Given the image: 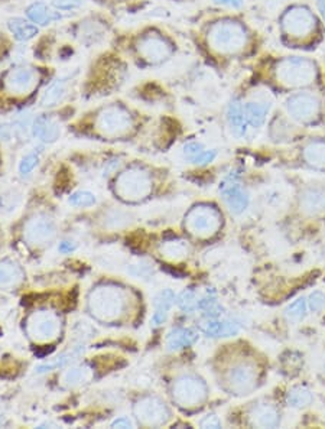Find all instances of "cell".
I'll return each instance as SVG.
<instances>
[{
    "label": "cell",
    "instance_id": "25",
    "mask_svg": "<svg viewBox=\"0 0 325 429\" xmlns=\"http://www.w3.org/2000/svg\"><path fill=\"white\" fill-rule=\"evenodd\" d=\"M23 279L21 266L12 260L0 262V289H10Z\"/></svg>",
    "mask_w": 325,
    "mask_h": 429
},
{
    "label": "cell",
    "instance_id": "43",
    "mask_svg": "<svg viewBox=\"0 0 325 429\" xmlns=\"http://www.w3.org/2000/svg\"><path fill=\"white\" fill-rule=\"evenodd\" d=\"M204 151V146L198 142H191V143H187L184 146V155L187 156L188 160L194 159L197 155H200L201 152Z\"/></svg>",
    "mask_w": 325,
    "mask_h": 429
},
{
    "label": "cell",
    "instance_id": "27",
    "mask_svg": "<svg viewBox=\"0 0 325 429\" xmlns=\"http://www.w3.org/2000/svg\"><path fill=\"white\" fill-rule=\"evenodd\" d=\"M26 14H28V18L31 19L34 23L41 25V26L51 25L52 22H55L61 18L60 14L54 12L52 9H50L45 3H42V2L32 3L26 9Z\"/></svg>",
    "mask_w": 325,
    "mask_h": 429
},
{
    "label": "cell",
    "instance_id": "41",
    "mask_svg": "<svg viewBox=\"0 0 325 429\" xmlns=\"http://www.w3.org/2000/svg\"><path fill=\"white\" fill-rule=\"evenodd\" d=\"M52 3L60 10H76L83 6V0H54Z\"/></svg>",
    "mask_w": 325,
    "mask_h": 429
},
{
    "label": "cell",
    "instance_id": "2",
    "mask_svg": "<svg viewBox=\"0 0 325 429\" xmlns=\"http://www.w3.org/2000/svg\"><path fill=\"white\" fill-rule=\"evenodd\" d=\"M202 36L207 51L224 61L256 56L262 47L258 31L244 19L231 14L207 22Z\"/></svg>",
    "mask_w": 325,
    "mask_h": 429
},
{
    "label": "cell",
    "instance_id": "12",
    "mask_svg": "<svg viewBox=\"0 0 325 429\" xmlns=\"http://www.w3.org/2000/svg\"><path fill=\"white\" fill-rule=\"evenodd\" d=\"M125 301L120 291L116 288H98L93 292L90 300V308L93 314L100 320H110L122 314Z\"/></svg>",
    "mask_w": 325,
    "mask_h": 429
},
{
    "label": "cell",
    "instance_id": "42",
    "mask_svg": "<svg viewBox=\"0 0 325 429\" xmlns=\"http://www.w3.org/2000/svg\"><path fill=\"white\" fill-rule=\"evenodd\" d=\"M213 3L231 10H242L246 6V0H213Z\"/></svg>",
    "mask_w": 325,
    "mask_h": 429
},
{
    "label": "cell",
    "instance_id": "37",
    "mask_svg": "<svg viewBox=\"0 0 325 429\" xmlns=\"http://www.w3.org/2000/svg\"><path fill=\"white\" fill-rule=\"evenodd\" d=\"M96 202V196L88 191H77L70 197V204L74 207H92Z\"/></svg>",
    "mask_w": 325,
    "mask_h": 429
},
{
    "label": "cell",
    "instance_id": "30",
    "mask_svg": "<svg viewBox=\"0 0 325 429\" xmlns=\"http://www.w3.org/2000/svg\"><path fill=\"white\" fill-rule=\"evenodd\" d=\"M313 392L306 386H295L286 395V404L293 409H302L313 404Z\"/></svg>",
    "mask_w": 325,
    "mask_h": 429
},
{
    "label": "cell",
    "instance_id": "13",
    "mask_svg": "<svg viewBox=\"0 0 325 429\" xmlns=\"http://www.w3.org/2000/svg\"><path fill=\"white\" fill-rule=\"evenodd\" d=\"M39 81V74L32 67H17L9 70L3 79L5 92L12 96H26L31 94Z\"/></svg>",
    "mask_w": 325,
    "mask_h": 429
},
{
    "label": "cell",
    "instance_id": "15",
    "mask_svg": "<svg viewBox=\"0 0 325 429\" xmlns=\"http://www.w3.org/2000/svg\"><path fill=\"white\" fill-rule=\"evenodd\" d=\"M300 159L311 169L325 171V138L315 136L304 140L300 146Z\"/></svg>",
    "mask_w": 325,
    "mask_h": 429
},
{
    "label": "cell",
    "instance_id": "33",
    "mask_svg": "<svg viewBox=\"0 0 325 429\" xmlns=\"http://www.w3.org/2000/svg\"><path fill=\"white\" fill-rule=\"evenodd\" d=\"M308 311V301L305 298H298L297 301H293L288 308L285 309V317L289 322L298 324L306 317Z\"/></svg>",
    "mask_w": 325,
    "mask_h": 429
},
{
    "label": "cell",
    "instance_id": "24",
    "mask_svg": "<svg viewBox=\"0 0 325 429\" xmlns=\"http://www.w3.org/2000/svg\"><path fill=\"white\" fill-rule=\"evenodd\" d=\"M70 90V79L63 77L55 80L41 97V105L43 107H54L65 98Z\"/></svg>",
    "mask_w": 325,
    "mask_h": 429
},
{
    "label": "cell",
    "instance_id": "7",
    "mask_svg": "<svg viewBox=\"0 0 325 429\" xmlns=\"http://www.w3.org/2000/svg\"><path fill=\"white\" fill-rule=\"evenodd\" d=\"M138 54L149 65H160L169 61L175 55V43L164 34L151 31L140 36L136 43Z\"/></svg>",
    "mask_w": 325,
    "mask_h": 429
},
{
    "label": "cell",
    "instance_id": "8",
    "mask_svg": "<svg viewBox=\"0 0 325 429\" xmlns=\"http://www.w3.org/2000/svg\"><path fill=\"white\" fill-rule=\"evenodd\" d=\"M133 127L130 113L119 105H110L101 109L96 119V129L106 138H120L127 135Z\"/></svg>",
    "mask_w": 325,
    "mask_h": 429
},
{
    "label": "cell",
    "instance_id": "16",
    "mask_svg": "<svg viewBox=\"0 0 325 429\" xmlns=\"http://www.w3.org/2000/svg\"><path fill=\"white\" fill-rule=\"evenodd\" d=\"M221 197H223L229 210L234 214L243 213L249 205V196L243 189V187L239 184V181L234 176H229V178L221 184L220 187Z\"/></svg>",
    "mask_w": 325,
    "mask_h": 429
},
{
    "label": "cell",
    "instance_id": "20",
    "mask_svg": "<svg viewBox=\"0 0 325 429\" xmlns=\"http://www.w3.org/2000/svg\"><path fill=\"white\" fill-rule=\"evenodd\" d=\"M249 419L256 428H276L280 423V412L269 402H259L250 409Z\"/></svg>",
    "mask_w": 325,
    "mask_h": 429
},
{
    "label": "cell",
    "instance_id": "36",
    "mask_svg": "<svg viewBox=\"0 0 325 429\" xmlns=\"http://www.w3.org/2000/svg\"><path fill=\"white\" fill-rule=\"evenodd\" d=\"M164 251L168 258L182 259L188 253V247L182 240H172L167 242V244L164 246Z\"/></svg>",
    "mask_w": 325,
    "mask_h": 429
},
{
    "label": "cell",
    "instance_id": "1",
    "mask_svg": "<svg viewBox=\"0 0 325 429\" xmlns=\"http://www.w3.org/2000/svg\"><path fill=\"white\" fill-rule=\"evenodd\" d=\"M252 81L273 96H288L302 90L325 93L322 64L315 58L300 52L284 55L269 52L258 56Z\"/></svg>",
    "mask_w": 325,
    "mask_h": 429
},
{
    "label": "cell",
    "instance_id": "38",
    "mask_svg": "<svg viewBox=\"0 0 325 429\" xmlns=\"http://www.w3.org/2000/svg\"><path fill=\"white\" fill-rule=\"evenodd\" d=\"M306 301L308 309L313 311V313H321V311L325 309V293L321 291H314Z\"/></svg>",
    "mask_w": 325,
    "mask_h": 429
},
{
    "label": "cell",
    "instance_id": "29",
    "mask_svg": "<svg viewBox=\"0 0 325 429\" xmlns=\"http://www.w3.org/2000/svg\"><path fill=\"white\" fill-rule=\"evenodd\" d=\"M8 26H9V31L12 32V35L17 38L18 41L21 42H26V41H31L34 39L39 29L36 28V25H32L26 22L25 19L22 18H13L8 22Z\"/></svg>",
    "mask_w": 325,
    "mask_h": 429
},
{
    "label": "cell",
    "instance_id": "31",
    "mask_svg": "<svg viewBox=\"0 0 325 429\" xmlns=\"http://www.w3.org/2000/svg\"><path fill=\"white\" fill-rule=\"evenodd\" d=\"M198 309L202 311V315L207 320L218 318L221 314V311H223V308H221V305L217 301L214 291H209L202 298L198 300Z\"/></svg>",
    "mask_w": 325,
    "mask_h": 429
},
{
    "label": "cell",
    "instance_id": "21",
    "mask_svg": "<svg viewBox=\"0 0 325 429\" xmlns=\"http://www.w3.org/2000/svg\"><path fill=\"white\" fill-rule=\"evenodd\" d=\"M227 123L230 126V130L234 136L238 138H246L249 132V125L246 122V117L243 113V101L240 97H234L227 106Z\"/></svg>",
    "mask_w": 325,
    "mask_h": 429
},
{
    "label": "cell",
    "instance_id": "9",
    "mask_svg": "<svg viewBox=\"0 0 325 429\" xmlns=\"http://www.w3.org/2000/svg\"><path fill=\"white\" fill-rule=\"evenodd\" d=\"M152 181L147 172L140 168H132L123 172L116 181V192L123 200L138 201L151 192Z\"/></svg>",
    "mask_w": 325,
    "mask_h": 429
},
{
    "label": "cell",
    "instance_id": "28",
    "mask_svg": "<svg viewBox=\"0 0 325 429\" xmlns=\"http://www.w3.org/2000/svg\"><path fill=\"white\" fill-rule=\"evenodd\" d=\"M174 304H175V293L171 289L162 291L158 295L156 300H155V314L152 317L154 325H156L158 327V325L165 322L169 309L172 308Z\"/></svg>",
    "mask_w": 325,
    "mask_h": 429
},
{
    "label": "cell",
    "instance_id": "3",
    "mask_svg": "<svg viewBox=\"0 0 325 429\" xmlns=\"http://www.w3.org/2000/svg\"><path fill=\"white\" fill-rule=\"evenodd\" d=\"M280 45L293 52H313L325 39V23L306 2H292L277 14Z\"/></svg>",
    "mask_w": 325,
    "mask_h": 429
},
{
    "label": "cell",
    "instance_id": "23",
    "mask_svg": "<svg viewBox=\"0 0 325 429\" xmlns=\"http://www.w3.org/2000/svg\"><path fill=\"white\" fill-rule=\"evenodd\" d=\"M200 330L207 337H233L240 331V324L233 320L218 321L216 318H209L200 325Z\"/></svg>",
    "mask_w": 325,
    "mask_h": 429
},
{
    "label": "cell",
    "instance_id": "48",
    "mask_svg": "<svg viewBox=\"0 0 325 429\" xmlns=\"http://www.w3.org/2000/svg\"><path fill=\"white\" fill-rule=\"evenodd\" d=\"M74 249H76V246L71 244L70 242H63L60 244V251H63V253H68V251H72Z\"/></svg>",
    "mask_w": 325,
    "mask_h": 429
},
{
    "label": "cell",
    "instance_id": "5",
    "mask_svg": "<svg viewBox=\"0 0 325 429\" xmlns=\"http://www.w3.org/2000/svg\"><path fill=\"white\" fill-rule=\"evenodd\" d=\"M262 370L256 360L243 359L235 362L227 372V386L233 395L246 396L259 386Z\"/></svg>",
    "mask_w": 325,
    "mask_h": 429
},
{
    "label": "cell",
    "instance_id": "32",
    "mask_svg": "<svg viewBox=\"0 0 325 429\" xmlns=\"http://www.w3.org/2000/svg\"><path fill=\"white\" fill-rule=\"evenodd\" d=\"M92 373L85 366H80V367H74L64 375L63 381L67 388H76L80 386V384L88 381L90 379Z\"/></svg>",
    "mask_w": 325,
    "mask_h": 429
},
{
    "label": "cell",
    "instance_id": "46",
    "mask_svg": "<svg viewBox=\"0 0 325 429\" xmlns=\"http://www.w3.org/2000/svg\"><path fill=\"white\" fill-rule=\"evenodd\" d=\"M112 426H113V428H132L133 423H132L127 418H120V419L114 421Z\"/></svg>",
    "mask_w": 325,
    "mask_h": 429
},
{
    "label": "cell",
    "instance_id": "35",
    "mask_svg": "<svg viewBox=\"0 0 325 429\" xmlns=\"http://www.w3.org/2000/svg\"><path fill=\"white\" fill-rule=\"evenodd\" d=\"M178 306L187 314L194 313L196 309H198V298L197 293L191 289L184 291L178 297Z\"/></svg>",
    "mask_w": 325,
    "mask_h": 429
},
{
    "label": "cell",
    "instance_id": "6",
    "mask_svg": "<svg viewBox=\"0 0 325 429\" xmlns=\"http://www.w3.org/2000/svg\"><path fill=\"white\" fill-rule=\"evenodd\" d=\"M223 217L213 205L200 204L185 216V227L198 239H209L220 230Z\"/></svg>",
    "mask_w": 325,
    "mask_h": 429
},
{
    "label": "cell",
    "instance_id": "34",
    "mask_svg": "<svg viewBox=\"0 0 325 429\" xmlns=\"http://www.w3.org/2000/svg\"><path fill=\"white\" fill-rule=\"evenodd\" d=\"M80 351H81V348H76V350H72V351H70V353H67V354H63V356L58 357L55 362L39 366V367L36 368V372H38V373H43V372H50V370H54V368L64 367V366H67L70 362H72L74 359H76V357L78 356V353H80Z\"/></svg>",
    "mask_w": 325,
    "mask_h": 429
},
{
    "label": "cell",
    "instance_id": "44",
    "mask_svg": "<svg viewBox=\"0 0 325 429\" xmlns=\"http://www.w3.org/2000/svg\"><path fill=\"white\" fill-rule=\"evenodd\" d=\"M201 426L202 428H220L221 422L216 415H209L201 421Z\"/></svg>",
    "mask_w": 325,
    "mask_h": 429
},
{
    "label": "cell",
    "instance_id": "19",
    "mask_svg": "<svg viewBox=\"0 0 325 429\" xmlns=\"http://www.w3.org/2000/svg\"><path fill=\"white\" fill-rule=\"evenodd\" d=\"M301 210L308 217L325 216V187L313 185L302 191L300 198Z\"/></svg>",
    "mask_w": 325,
    "mask_h": 429
},
{
    "label": "cell",
    "instance_id": "49",
    "mask_svg": "<svg viewBox=\"0 0 325 429\" xmlns=\"http://www.w3.org/2000/svg\"><path fill=\"white\" fill-rule=\"evenodd\" d=\"M322 68H324V77H325V63L322 64Z\"/></svg>",
    "mask_w": 325,
    "mask_h": 429
},
{
    "label": "cell",
    "instance_id": "39",
    "mask_svg": "<svg viewBox=\"0 0 325 429\" xmlns=\"http://www.w3.org/2000/svg\"><path fill=\"white\" fill-rule=\"evenodd\" d=\"M216 156H217V151H214V149H204L200 155H197L194 159H191L189 162H191V164H194V165L202 167V165H209L210 162H213L216 159Z\"/></svg>",
    "mask_w": 325,
    "mask_h": 429
},
{
    "label": "cell",
    "instance_id": "10",
    "mask_svg": "<svg viewBox=\"0 0 325 429\" xmlns=\"http://www.w3.org/2000/svg\"><path fill=\"white\" fill-rule=\"evenodd\" d=\"M207 395H209L207 384L197 376H182L172 386L174 401L187 409L197 408L204 404Z\"/></svg>",
    "mask_w": 325,
    "mask_h": 429
},
{
    "label": "cell",
    "instance_id": "45",
    "mask_svg": "<svg viewBox=\"0 0 325 429\" xmlns=\"http://www.w3.org/2000/svg\"><path fill=\"white\" fill-rule=\"evenodd\" d=\"M315 9L319 14V18L325 23V0H315Z\"/></svg>",
    "mask_w": 325,
    "mask_h": 429
},
{
    "label": "cell",
    "instance_id": "17",
    "mask_svg": "<svg viewBox=\"0 0 325 429\" xmlns=\"http://www.w3.org/2000/svg\"><path fill=\"white\" fill-rule=\"evenodd\" d=\"M25 234H26V239L31 244H38V246L47 244L54 239L55 224L52 220L39 216V217L32 218L26 224Z\"/></svg>",
    "mask_w": 325,
    "mask_h": 429
},
{
    "label": "cell",
    "instance_id": "40",
    "mask_svg": "<svg viewBox=\"0 0 325 429\" xmlns=\"http://www.w3.org/2000/svg\"><path fill=\"white\" fill-rule=\"evenodd\" d=\"M36 164H38V155L29 154V155H26L22 159L21 165H19V171H21L22 175H28L29 172H31L36 167Z\"/></svg>",
    "mask_w": 325,
    "mask_h": 429
},
{
    "label": "cell",
    "instance_id": "14",
    "mask_svg": "<svg viewBox=\"0 0 325 429\" xmlns=\"http://www.w3.org/2000/svg\"><path fill=\"white\" fill-rule=\"evenodd\" d=\"M60 318L50 311H39L28 320V333L38 342L52 339L60 333Z\"/></svg>",
    "mask_w": 325,
    "mask_h": 429
},
{
    "label": "cell",
    "instance_id": "18",
    "mask_svg": "<svg viewBox=\"0 0 325 429\" xmlns=\"http://www.w3.org/2000/svg\"><path fill=\"white\" fill-rule=\"evenodd\" d=\"M139 418L147 425H162L169 418V410L165 404H162L156 397H146L136 406Z\"/></svg>",
    "mask_w": 325,
    "mask_h": 429
},
{
    "label": "cell",
    "instance_id": "22",
    "mask_svg": "<svg viewBox=\"0 0 325 429\" xmlns=\"http://www.w3.org/2000/svg\"><path fill=\"white\" fill-rule=\"evenodd\" d=\"M32 132L36 139L47 143H52L61 136V125L55 119H52V117L39 116L32 125Z\"/></svg>",
    "mask_w": 325,
    "mask_h": 429
},
{
    "label": "cell",
    "instance_id": "47",
    "mask_svg": "<svg viewBox=\"0 0 325 429\" xmlns=\"http://www.w3.org/2000/svg\"><path fill=\"white\" fill-rule=\"evenodd\" d=\"M10 138V127L5 123H0V139H9Z\"/></svg>",
    "mask_w": 325,
    "mask_h": 429
},
{
    "label": "cell",
    "instance_id": "4",
    "mask_svg": "<svg viewBox=\"0 0 325 429\" xmlns=\"http://www.w3.org/2000/svg\"><path fill=\"white\" fill-rule=\"evenodd\" d=\"M282 112L297 127H314L325 119L324 92L302 90L285 96Z\"/></svg>",
    "mask_w": 325,
    "mask_h": 429
},
{
    "label": "cell",
    "instance_id": "26",
    "mask_svg": "<svg viewBox=\"0 0 325 429\" xmlns=\"http://www.w3.org/2000/svg\"><path fill=\"white\" fill-rule=\"evenodd\" d=\"M198 334L189 328H174L167 338V347L171 351L181 350L185 347H189L197 342Z\"/></svg>",
    "mask_w": 325,
    "mask_h": 429
},
{
    "label": "cell",
    "instance_id": "11",
    "mask_svg": "<svg viewBox=\"0 0 325 429\" xmlns=\"http://www.w3.org/2000/svg\"><path fill=\"white\" fill-rule=\"evenodd\" d=\"M256 87H258V93L253 92L252 96L246 100L242 98V101H243V113H244L249 127L258 130V129H262L269 119L273 94L260 85H256Z\"/></svg>",
    "mask_w": 325,
    "mask_h": 429
}]
</instances>
